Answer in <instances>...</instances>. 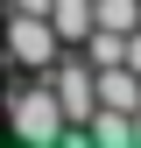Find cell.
I'll return each instance as SVG.
<instances>
[{
  "label": "cell",
  "mask_w": 141,
  "mask_h": 148,
  "mask_svg": "<svg viewBox=\"0 0 141 148\" xmlns=\"http://www.w3.org/2000/svg\"><path fill=\"white\" fill-rule=\"evenodd\" d=\"M92 28H141V0H92Z\"/></svg>",
  "instance_id": "obj_6"
},
{
  "label": "cell",
  "mask_w": 141,
  "mask_h": 148,
  "mask_svg": "<svg viewBox=\"0 0 141 148\" xmlns=\"http://www.w3.org/2000/svg\"><path fill=\"white\" fill-rule=\"evenodd\" d=\"M0 106H7V134L14 141H28V148H49V141H64V113H57V99H49V85L42 78H14L7 92H0Z\"/></svg>",
  "instance_id": "obj_1"
},
{
  "label": "cell",
  "mask_w": 141,
  "mask_h": 148,
  "mask_svg": "<svg viewBox=\"0 0 141 148\" xmlns=\"http://www.w3.org/2000/svg\"><path fill=\"white\" fill-rule=\"evenodd\" d=\"M0 35H7V64L28 71V78H42V71L57 64V49H64L57 35H49L42 14H7V28H0Z\"/></svg>",
  "instance_id": "obj_3"
},
{
  "label": "cell",
  "mask_w": 141,
  "mask_h": 148,
  "mask_svg": "<svg viewBox=\"0 0 141 148\" xmlns=\"http://www.w3.org/2000/svg\"><path fill=\"white\" fill-rule=\"evenodd\" d=\"M92 99H99V106H113V113H134V106H141V71H127V64L92 71Z\"/></svg>",
  "instance_id": "obj_4"
},
{
  "label": "cell",
  "mask_w": 141,
  "mask_h": 148,
  "mask_svg": "<svg viewBox=\"0 0 141 148\" xmlns=\"http://www.w3.org/2000/svg\"><path fill=\"white\" fill-rule=\"evenodd\" d=\"M42 85H49V99H57V113H64L70 127L99 106V99H92V64H85L78 49H57V64L42 71Z\"/></svg>",
  "instance_id": "obj_2"
},
{
  "label": "cell",
  "mask_w": 141,
  "mask_h": 148,
  "mask_svg": "<svg viewBox=\"0 0 141 148\" xmlns=\"http://www.w3.org/2000/svg\"><path fill=\"white\" fill-rule=\"evenodd\" d=\"M49 0H7V14H42Z\"/></svg>",
  "instance_id": "obj_7"
},
{
  "label": "cell",
  "mask_w": 141,
  "mask_h": 148,
  "mask_svg": "<svg viewBox=\"0 0 141 148\" xmlns=\"http://www.w3.org/2000/svg\"><path fill=\"white\" fill-rule=\"evenodd\" d=\"M42 21H49V35H57L64 49H78V35L92 28V0H49Z\"/></svg>",
  "instance_id": "obj_5"
}]
</instances>
